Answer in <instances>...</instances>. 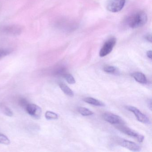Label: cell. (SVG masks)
<instances>
[{"label": "cell", "instance_id": "cell-19", "mask_svg": "<svg viewBox=\"0 0 152 152\" xmlns=\"http://www.w3.org/2000/svg\"><path fill=\"white\" fill-rule=\"evenodd\" d=\"M10 143L9 139L4 134L0 133V144L8 145Z\"/></svg>", "mask_w": 152, "mask_h": 152}, {"label": "cell", "instance_id": "cell-24", "mask_svg": "<svg viewBox=\"0 0 152 152\" xmlns=\"http://www.w3.org/2000/svg\"><path fill=\"white\" fill-rule=\"evenodd\" d=\"M145 39L147 40L149 42H151V35H150V34H148V35L146 36Z\"/></svg>", "mask_w": 152, "mask_h": 152}, {"label": "cell", "instance_id": "cell-14", "mask_svg": "<svg viewBox=\"0 0 152 152\" xmlns=\"http://www.w3.org/2000/svg\"><path fill=\"white\" fill-rule=\"evenodd\" d=\"M78 111L81 115L84 116H90L94 114V113L89 109L83 107H78Z\"/></svg>", "mask_w": 152, "mask_h": 152}, {"label": "cell", "instance_id": "cell-17", "mask_svg": "<svg viewBox=\"0 0 152 152\" xmlns=\"http://www.w3.org/2000/svg\"><path fill=\"white\" fill-rule=\"evenodd\" d=\"M103 69L106 72L110 74L116 73L118 71L116 67L112 66H106Z\"/></svg>", "mask_w": 152, "mask_h": 152}, {"label": "cell", "instance_id": "cell-12", "mask_svg": "<svg viewBox=\"0 0 152 152\" xmlns=\"http://www.w3.org/2000/svg\"><path fill=\"white\" fill-rule=\"evenodd\" d=\"M59 87H60L62 91L67 96H69L72 97L74 96V93L72 89L68 87V86L65 84L63 82H59L58 83Z\"/></svg>", "mask_w": 152, "mask_h": 152}, {"label": "cell", "instance_id": "cell-10", "mask_svg": "<svg viewBox=\"0 0 152 152\" xmlns=\"http://www.w3.org/2000/svg\"><path fill=\"white\" fill-rule=\"evenodd\" d=\"M131 76L135 80L141 84H145L148 83V80L145 75L140 72H134L132 73Z\"/></svg>", "mask_w": 152, "mask_h": 152}, {"label": "cell", "instance_id": "cell-8", "mask_svg": "<svg viewBox=\"0 0 152 152\" xmlns=\"http://www.w3.org/2000/svg\"><path fill=\"white\" fill-rule=\"evenodd\" d=\"M103 119L107 122L114 124H123V120L119 115L110 113H105L103 114Z\"/></svg>", "mask_w": 152, "mask_h": 152}, {"label": "cell", "instance_id": "cell-23", "mask_svg": "<svg viewBox=\"0 0 152 152\" xmlns=\"http://www.w3.org/2000/svg\"><path fill=\"white\" fill-rule=\"evenodd\" d=\"M147 56L148 58L150 59H152V51L151 50H148L146 53Z\"/></svg>", "mask_w": 152, "mask_h": 152}, {"label": "cell", "instance_id": "cell-21", "mask_svg": "<svg viewBox=\"0 0 152 152\" xmlns=\"http://www.w3.org/2000/svg\"><path fill=\"white\" fill-rule=\"evenodd\" d=\"M19 104L20 106L22 107L25 108L26 106L27 105V104H28V102L27 100H26V99L25 98H21L19 100Z\"/></svg>", "mask_w": 152, "mask_h": 152}, {"label": "cell", "instance_id": "cell-7", "mask_svg": "<svg viewBox=\"0 0 152 152\" xmlns=\"http://www.w3.org/2000/svg\"><path fill=\"white\" fill-rule=\"evenodd\" d=\"M125 107L127 110L132 112L135 115L137 120L145 124H149L150 123V120L147 116L140 112L137 107L132 106H126Z\"/></svg>", "mask_w": 152, "mask_h": 152}, {"label": "cell", "instance_id": "cell-18", "mask_svg": "<svg viewBox=\"0 0 152 152\" xmlns=\"http://www.w3.org/2000/svg\"><path fill=\"white\" fill-rule=\"evenodd\" d=\"M64 78L68 83L70 84H74L76 83L74 77L71 74L66 73L64 76Z\"/></svg>", "mask_w": 152, "mask_h": 152}, {"label": "cell", "instance_id": "cell-15", "mask_svg": "<svg viewBox=\"0 0 152 152\" xmlns=\"http://www.w3.org/2000/svg\"><path fill=\"white\" fill-rule=\"evenodd\" d=\"M45 116L46 119L48 120H57L58 117L57 114L50 111L46 112Z\"/></svg>", "mask_w": 152, "mask_h": 152}, {"label": "cell", "instance_id": "cell-16", "mask_svg": "<svg viewBox=\"0 0 152 152\" xmlns=\"http://www.w3.org/2000/svg\"><path fill=\"white\" fill-rule=\"evenodd\" d=\"M67 73L66 72V68L63 66L58 67L54 71V74L55 75H58V76H63Z\"/></svg>", "mask_w": 152, "mask_h": 152}, {"label": "cell", "instance_id": "cell-5", "mask_svg": "<svg viewBox=\"0 0 152 152\" xmlns=\"http://www.w3.org/2000/svg\"><path fill=\"white\" fill-rule=\"evenodd\" d=\"M116 39L114 37L108 39L104 43L99 51V55L101 57H104L110 54L116 44Z\"/></svg>", "mask_w": 152, "mask_h": 152}, {"label": "cell", "instance_id": "cell-11", "mask_svg": "<svg viewBox=\"0 0 152 152\" xmlns=\"http://www.w3.org/2000/svg\"><path fill=\"white\" fill-rule=\"evenodd\" d=\"M83 100L88 104L93 105L96 106L103 107L105 106L103 102L96 99L94 98L91 97L85 98L83 99Z\"/></svg>", "mask_w": 152, "mask_h": 152}, {"label": "cell", "instance_id": "cell-13", "mask_svg": "<svg viewBox=\"0 0 152 152\" xmlns=\"http://www.w3.org/2000/svg\"><path fill=\"white\" fill-rule=\"evenodd\" d=\"M13 49L11 48H0V60L10 55L13 52Z\"/></svg>", "mask_w": 152, "mask_h": 152}, {"label": "cell", "instance_id": "cell-4", "mask_svg": "<svg viewBox=\"0 0 152 152\" xmlns=\"http://www.w3.org/2000/svg\"><path fill=\"white\" fill-rule=\"evenodd\" d=\"M125 1L126 0H107V9L113 13L119 12L123 8Z\"/></svg>", "mask_w": 152, "mask_h": 152}, {"label": "cell", "instance_id": "cell-20", "mask_svg": "<svg viewBox=\"0 0 152 152\" xmlns=\"http://www.w3.org/2000/svg\"><path fill=\"white\" fill-rule=\"evenodd\" d=\"M3 112L4 114L7 116H12L13 115V113L12 110L7 107H4L3 108Z\"/></svg>", "mask_w": 152, "mask_h": 152}, {"label": "cell", "instance_id": "cell-9", "mask_svg": "<svg viewBox=\"0 0 152 152\" xmlns=\"http://www.w3.org/2000/svg\"><path fill=\"white\" fill-rule=\"evenodd\" d=\"M119 144L122 146L134 152H139L141 151L140 146L135 142L126 140L121 139L119 141Z\"/></svg>", "mask_w": 152, "mask_h": 152}, {"label": "cell", "instance_id": "cell-22", "mask_svg": "<svg viewBox=\"0 0 152 152\" xmlns=\"http://www.w3.org/2000/svg\"><path fill=\"white\" fill-rule=\"evenodd\" d=\"M147 103L148 108L150 109V110H152V100H151V99H148Z\"/></svg>", "mask_w": 152, "mask_h": 152}, {"label": "cell", "instance_id": "cell-6", "mask_svg": "<svg viewBox=\"0 0 152 152\" xmlns=\"http://www.w3.org/2000/svg\"><path fill=\"white\" fill-rule=\"evenodd\" d=\"M28 114L35 119H40L42 114V108L37 105L28 103L25 108Z\"/></svg>", "mask_w": 152, "mask_h": 152}, {"label": "cell", "instance_id": "cell-1", "mask_svg": "<svg viewBox=\"0 0 152 152\" xmlns=\"http://www.w3.org/2000/svg\"><path fill=\"white\" fill-rule=\"evenodd\" d=\"M146 13L143 11H140L135 13L128 19L129 26L132 29L140 28L145 25L147 22Z\"/></svg>", "mask_w": 152, "mask_h": 152}, {"label": "cell", "instance_id": "cell-2", "mask_svg": "<svg viewBox=\"0 0 152 152\" xmlns=\"http://www.w3.org/2000/svg\"><path fill=\"white\" fill-rule=\"evenodd\" d=\"M23 28L18 25H8L0 28V34L7 36H16L23 32Z\"/></svg>", "mask_w": 152, "mask_h": 152}, {"label": "cell", "instance_id": "cell-3", "mask_svg": "<svg viewBox=\"0 0 152 152\" xmlns=\"http://www.w3.org/2000/svg\"><path fill=\"white\" fill-rule=\"evenodd\" d=\"M116 128L123 133L136 139L138 142H142L144 140V137L143 135L139 134L137 132L125 126L124 124H118L116 126Z\"/></svg>", "mask_w": 152, "mask_h": 152}]
</instances>
